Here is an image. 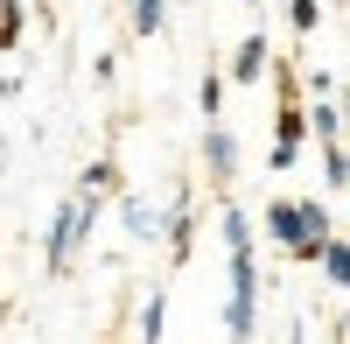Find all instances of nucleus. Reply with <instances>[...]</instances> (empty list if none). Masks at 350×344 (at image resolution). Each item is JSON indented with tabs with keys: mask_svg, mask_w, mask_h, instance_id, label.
Instances as JSON below:
<instances>
[{
	"mask_svg": "<svg viewBox=\"0 0 350 344\" xmlns=\"http://www.w3.org/2000/svg\"><path fill=\"white\" fill-rule=\"evenodd\" d=\"M267 71H273V49H267V36L252 28V36L239 42V56H231V84H259Z\"/></svg>",
	"mask_w": 350,
	"mask_h": 344,
	"instance_id": "6",
	"label": "nucleus"
},
{
	"mask_svg": "<svg viewBox=\"0 0 350 344\" xmlns=\"http://www.w3.org/2000/svg\"><path fill=\"white\" fill-rule=\"evenodd\" d=\"M140 344H161V288L148 295V309H140Z\"/></svg>",
	"mask_w": 350,
	"mask_h": 344,
	"instance_id": "13",
	"label": "nucleus"
},
{
	"mask_svg": "<svg viewBox=\"0 0 350 344\" xmlns=\"http://www.w3.org/2000/svg\"><path fill=\"white\" fill-rule=\"evenodd\" d=\"M343 134H350V92H343Z\"/></svg>",
	"mask_w": 350,
	"mask_h": 344,
	"instance_id": "16",
	"label": "nucleus"
},
{
	"mask_svg": "<svg viewBox=\"0 0 350 344\" xmlns=\"http://www.w3.org/2000/svg\"><path fill=\"white\" fill-rule=\"evenodd\" d=\"M287 21H295V36H315L323 28V0H287Z\"/></svg>",
	"mask_w": 350,
	"mask_h": 344,
	"instance_id": "12",
	"label": "nucleus"
},
{
	"mask_svg": "<svg viewBox=\"0 0 350 344\" xmlns=\"http://www.w3.org/2000/svg\"><path fill=\"white\" fill-rule=\"evenodd\" d=\"M267 232L280 253L323 267V246L336 239V225H329V204H315V197H280V204H267Z\"/></svg>",
	"mask_w": 350,
	"mask_h": 344,
	"instance_id": "2",
	"label": "nucleus"
},
{
	"mask_svg": "<svg viewBox=\"0 0 350 344\" xmlns=\"http://www.w3.org/2000/svg\"><path fill=\"white\" fill-rule=\"evenodd\" d=\"M217 232H224V260H231V281H224V337L231 344H252V317H259V267H252V218L239 204L217 211Z\"/></svg>",
	"mask_w": 350,
	"mask_h": 344,
	"instance_id": "1",
	"label": "nucleus"
},
{
	"mask_svg": "<svg viewBox=\"0 0 350 344\" xmlns=\"http://www.w3.org/2000/svg\"><path fill=\"white\" fill-rule=\"evenodd\" d=\"M77 183H84V190H112V183H120V169H112V162H92Z\"/></svg>",
	"mask_w": 350,
	"mask_h": 344,
	"instance_id": "15",
	"label": "nucleus"
},
{
	"mask_svg": "<svg viewBox=\"0 0 350 344\" xmlns=\"http://www.w3.org/2000/svg\"><path fill=\"white\" fill-rule=\"evenodd\" d=\"M98 197H105V190H84V183H77V190L64 197V211H56V225L42 232V267H49V274H70L77 246L92 239V225H98Z\"/></svg>",
	"mask_w": 350,
	"mask_h": 344,
	"instance_id": "3",
	"label": "nucleus"
},
{
	"mask_svg": "<svg viewBox=\"0 0 350 344\" xmlns=\"http://www.w3.org/2000/svg\"><path fill=\"white\" fill-rule=\"evenodd\" d=\"M280 112H273V148H267V169H295V155H301V140H308V127H315V112L295 99V77L280 71Z\"/></svg>",
	"mask_w": 350,
	"mask_h": 344,
	"instance_id": "4",
	"label": "nucleus"
},
{
	"mask_svg": "<svg viewBox=\"0 0 350 344\" xmlns=\"http://www.w3.org/2000/svg\"><path fill=\"white\" fill-rule=\"evenodd\" d=\"M120 225H126V239H148V246L168 239V218L148 204V197H126V204H120Z\"/></svg>",
	"mask_w": 350,
	"mask_h": 344,
	"instance_id": "7",
	"label": "nucleus"
},
{
	"mask_svg": "<svg viewBox=\"0 0 350 344\" xmlns=\"http://www.w3.org/2000/svg\"><path fill=\"white\" fill-rule=\"evenodd\" d=\"M189 239H196V211H189V190H175V204H168V253L175 260H189Z\"/></svg>",
	"mask_w": 350,
	"mask_h": 344,
	"instance_id": "8",
	"label": "nucleus"
},
{
	"mask_svg": "<svg viewBox=\"0 0 350 344\" xmlns=\"http://www.w3.org/2000/svg\"><path fill=\"white\" fill-rule=\"evenodd\" d=\"M217 99H224V77H217V71H203V92H196V112H203V127H224Z\"/></svg>",
	"mask_w": 350,
	"mask_h": 344,
	"instance_id": "10",
	"label": "nucleus"
},
{
	"mask_svg": "<svg viewBox=\"0 0 350 344\" xmlns=\"http://www.w3.org/2000/svg\"><path fill=\"white\" fill-rule=\"evenodd\" d=\"M301 84H308V99H343V92H336V77H329V71H315V64L301 71Z\"/></svg>",
	"mask_w": 350,
	"mask_h": 344,
	"instance_id": "14",
	"label": "nucleus"
},
{
	"mask_svg": "<svg viewBox=\"0 0 350 344\" xmlns=\"http://www.w3.org/2000/svg\"><path fill=\"white\" fill-rule=\"evenodd\" d=\"M168 21V0H133V36H161Z\"/></svg>",
	"mask_w": 350,
	"mask_h": 344,
	"instance_id": "11",
	"label": "nucleus"
},
{
	"mask_svg": "<svg viewBox=\"0 0 350 344\" xmlns=\"http://www.w3.org/2000/svg\"><path fill=\"white\" fill-rule=\"evenodd\" d=\"M203 169H211L217 190H231V176H239V140L224 127H203Z\"/></svg>",
	"mask_w": 350,
	"mask_h": 344,
	"instance_id": "5",
	"label": "nucleus"
},
{
	"mask_svg": "<svg viewBox=\"0 0 350 344\" xmlns=\"http://www.w3.org/2000/svg\"><path fill=\"white\" fill-rule=\"evenodd\" d=\"M323 281L350 288V239H329V246H323Z\"/></svg>",
	"mask_w": 350,
	"mask_h": 344,
	"instance_id": "9",
	"label": "nucleus"
}]
</instances>
